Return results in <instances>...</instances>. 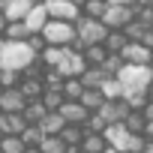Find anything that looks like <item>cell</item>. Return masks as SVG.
I'll use <instances>...</instances> for the list:
<instances>
[{"instance_id":"obj_1","label":"cell","mask_w":153,"mask_h":153,"mask_svg":"<svg viewBox=\"0 0 153 153\" xmlns=\"http://www.w3.org/2000/svg\"><path fill=\"white\" fill-rule=\"evenodd\" d=\"M72 27H75V39L69 42V48H72V51H81L84 45H102L105 30H108L99 18H84V15L75 18V21H72Z\"/></svg>"},{"instance_id":"obj_2","label":"cell","mask_w":153,"mask_h":153,"mask_svg":"<svg viewBox=\"0 0 153 153\" xmlns=\"http://www.w3.org/2000/svg\"><path fill=\"white\" fill-rule=\"evenodd\" d=\"M114 78L120 81V87H150V78H153V69L150 66H132V63H123Z\"/></svg>"},{"instance_id":"obj_3","label":"cell","mask_w":153,"mask_h":153,"mask_svg":"<svg viewBox=\"0 0 153 153\" xmlns=\"http://www.w3.org/2000/svg\"><path fill=\"white\" fill-rule=\"evenodd\" d=\"M39 33L45 36L48 45H69V42L75 39V27H72V21H57V18H48V21L42 24Z\"/></svg>"},{"instance_id":"obj_4","label":"cell","mask_w":153,"mask_h":153,"mask_svg":"<svg viewBox=\"0 0 153 153\" xmlns=\"http://www.w3.org/2000/svg\"><path fill=\"white\" fill-rule=\"evenodd\" d=\"M36 54L24 45V42H6L3 48H0V63L9 66V69H24Z\"/></svg>"},{"instance_id":"obj_5","label":"cell","mask_w":153,"mask_h":153,"mask_svg":"<svg viewBox=\"0 0 153 153\" xmlns=\"http://www.w3.org/2000/svg\"><path fill=\"white\" fill-rule=\"evenodd\" d=\"M132 18H135V6H111V3H108L99 21H102L108 30H120V27H126Z\"/></svg>"},{"instance_id":"obj_6","label":"cell","mask_w":153,"mask_h":153,"mask_svg":"<svg viewBox=\"0 0 153 153\" xmlns=\"http://www.w3.org/2000/svg\"><path fill=\"white\" fill-rule=\"evenodd\" d=\"M87 63H84V57H81V51H72L69 45H63V57H60V63L54 66L63 78H75V75H81V69H84Z\"/></svg>"},{"instance_id":"obj_7","label":"cell","mask_w":153,"mask_h":153,"mask_svg":"<svg viewBox=\"0 0 153 153\" xmlns=\"http://www.w3.org/2000/svg\"><path fill=\"white\" fill-rule=\"evenodd\" d=\"M120 57H123V63H132V66H150L153 63V48H147L141 42H126L120 48Z\"/></svg>"},{"instance_id":"obj_8","label":"cell","mask_w":153,"mask_h":153,"mask_svg":"<svg viewBox=\"0 0 153 153\" xmlns=\"http://www.w3.org/2000/svg\"><path fill=\"white\" fill-rule=\"evenodd\" d=\"M45 15L48 18H57V21H75L81 15V9L75 6V3H69V0H45Z\"/></svg>"},{"instance_id":"obj_9","label":"cell","mask_w":153,"mask_h":153,"mask_svg":"<svg viewBox=\"0 0 153 153\" xmlns=\"http://www.w3.org/2000/svg\"><path fill=\"white\" fill-rule=\"evenodd\" d=\"M24 102L27 99L21 96L18 87H3V93H0V111H3V114H21Z\"/></svg>"},{"instance_id":"obj_10","label":"cell","mask_w":153,"mask_h":153,"mask_svg":"<svg viewBox=\"0 0 153 153\" xmlns=\"http://www.w3.org/2000/svg\"><path fill=\"white\" fill-rule=\"evenodd\" d=\"M126 111H129V108H126V102H123V99H105V102L96 108V114H99L105 123H120Z\"/></svg>"},{"instance_id":"obj_11","label":"cell","mask_w":153,"mask_h":153,"mask_svg":"<svg viewBox=\"0 0 153 153\" xmlns=\"http://www.w3.org/2000/svg\"><path fill=\"white\" fill-rule=\"evenodd\" d=\"M57 114H60L66 123H81V120L87 117V108H84L78 99H63L60 108H57Z\"/></svg>"},{"instance_id":"obj_12","label":"cell","mask_w":153,"mask_h":153,"mask_svg":"<svg viewBox=\"0 0 153 153\" xmlns=\"http://www.w3.org/2000/svg\"><path fill=\"white\" fill-rule=\"evenodd\" d=\"M120 99L126 102L129 111H138V108L150 99V87H126V90L120 93Z\"/></svg>"},{"instance_id":"obj_13","label":"cell","mask_w":153,"mask_h":153,"mask_svg":"<svg viewBox=\"0 0 153 153\" xmlns=\"http://www.w3.org/2000/svg\"><path fill=\"white\" fill-rule=\"evenodd\" d=\"M18 90H21V96H24V99H39V96H42V90H45V84H42V78H36V75H21Z\"/></svg>"},{"instance_id":"obj_14","label":"cell","mask_w":153,"mask_h":153,"mask_svg":"<svg viewBox=\"0 0 153 153\" xmlns=\"http://www.w3.org/2000/svg\"><path fill=\"white\" fill-rule=\"evenodd\" d=\"M30 33H33V30H30L24 21H6V27H3V39H6V42H24Z\"/></svg>"},{"instance_id":"obj_15","label":"cell","mask_w":153,"mask_h":153,"mask_svg":"<svg viewBox=\"0 0 153 153\" xmlns=\"http://www.w3.org/2000/svg\"><path fill=\"white\" fill-rule=\"evenodd\" d=\"M30 6H33L30 0H6L3 15H6V21H24V15H27Z\"/></svg>"},{"instance_id":"obj_16","label":"cell","mask_w":153,"mask_h":153,"mask_svg":"<svg viewBox=\"0 0 153 153\" xmlns=\"http://www.w3.org/2000/svg\"><path fill=\"white\" fill-rule=\"evenodd\" d=\"M36 126L42 129V135H57V132H60V129L66 126V120H63V117H60L57 111H45V117H42V120H39Z\"/></svg>"},{"instance_id":"obj_17","label":"cell","mask_w":153,"mask_h":153,"mask_svg":"<svg viewBox=\"0 0 153 153\" xmlns=\"http://www.w3.org/2000/svg\"><path fill=\"white\" fill-rule=\"evenodd\" d=\"M27 126V120L21 114H0V132L3 135H18Z\"/></svg>"},{"instance_id":"obj_18","label":"cell","mask_w":153,"mask_h":153,"mask_svg":"<svg viewBox=\"0 0 153 153\" xmlns=\"http://www.w3.org/2000/svg\"><path fill=\"white\" fill-rule=\"evenodd\" d=\"M129 39L123 36V30H105V39H102V48L108 54H120V48L126 45Z\"/></svg>"},{"instance_id":"obj_19","label":"cell","mask_w":153,"mask_h":153,"mask_svg":"<svg viewBox=\"0 0 153 153\" xmlns=\"http://www.w3.org/2000/svg\"><path fill=\"white\" fill-rule=\"evenodd\" d=\"M78 102H81L87 111H96V108L105 102V96L99 93V87H84V90H81V96H78Z\"/></svg>"},{"instance_id":"obj_20","label":"cell","mask_w":153,"mask_h":153,"mask_svg":"<svg viewBox=\"0 0 153 153\" xmlns=\"http://www.w3.org/2000/svg\"><path fill=\"white\" fill-rule=\"evenodd\" d=\"M21 117H24L27 123H39V120L45 117V105H42L39 99H27L24 108H21Z\"/></svg>"},{"instance_id":"obj_21","label":"cell","mask_w":153,"mask_h":153,"mask_svg":"<svg viewBox=\"0 0 153 153\" xmlns=\"http://www.w3.org/2000/svg\"><path fill=\"white\" fill-rule=\"evenodd\" d=\"M102 78H105V72H102L99 66H84V69H81V75H78L81 87H99V84H102Z\"/></svg>"},{"instance_id":"obj_22","label":"cell","mask_w":153,"mask_h":153,"mask_svg":"<svg viewBox=\"0 0 153 153\" xmlns=\"http://www.w3.org/2000/svg\"><path fill=\"white\" fill-rule=\"evenodd\" d=\"M48 21V15H45V6H30L27 9V15H24V24L30 27V30H42V24Z\"/></svg>"},{"instance_id":"obj_23","label":"cell","mask_w":153,"mask_h":153,"mask_svg":"<svg viewBox=\"0 0 153 153\" xmlns=\"http://www.w3.org/2000/svg\"><path fill=\"white\" fill-rule=\"evenodd\" d=\"M36 57H39V63H42V66H57V63H60V57H63V45H45Z\"/></svg>"},{"instance_id":"obj_24","label":"cell","mask_w":153,"mask_h":153,"mask_svg":"<svg viewBox=\"0 0 153 153\" xmlns=\"http://www.w3.org/2000/svg\"><path fill=\"white\" fill-rule=\"evenodd\" d=\"M39 102L45 105V111H57V108H60V102H63L60 87H45V90H42V96H39Z\"/></svg>"},{"instance_id":"obj_25","label":"cell","mask_w":153,"mask_h":153,"mask_svg":"<svg viewBox=\"0 0 153 153\" xmlns=\"http://www.w3.org/2000/svg\"><path fill=\"white\" fill-rule=\"evenodd\" d=\"M144 141H150V138H144V135H138V132H126L123 141H120V153H138V150L144 147Z\"/></svg>"},{"instance_id":"obj_26","label":"cell","mask_w":153,"mask_h":153,"mask_svg":"<svg viewBox=\"0 0 153 153\" xmlns=\"http://www.w3.org/2000/svg\"><path fill=\"white\" fill-rule=\"evenodd\" d=\"M99 93H102L105 99H120L123 87H120V81L114 78V75H105V78H102V84H99Z\"/></svg>"},{"instance_id":"obj_27","label":"cell","mask_w":153,"mask_h":153,"mask_svg":"<svg viewBox=\"0 0 153 153\" xmlns=\"http://www.w3.org/2000/svg\"><path fill=\"white\" fill-rule=\"evenodd\" d=\"M18 138H21V144H24V147H36V144L42 141V129H39L36 123H27V126L18 132Z\"/></svg>"},{"instance_id":"obj_28","label":"cell","mask_w":153,"mask_h":153,"mask_svg":"<svg viewBox=\"0 0 153 153\" xmlns=\"http://www.w3.org/2000/svg\"><path fill=\"white\" fill-rule=\"evenodd\" d=\"M144 123H147V120H144L138 111H126V114H123V120H120V126H123L126 132H138V135H141Z\"/></svg>"},{"instance_id":"obj_29","label":"cell","mask_w":153,"mask_h":153,"mask_svg":"<svg viewBox=\"0 0 153 153\" xmlns=\"http://www.w3.org/2000/svg\"><path fill=\"white\" fill-rule=\"evenodd\" d=\"M81 81H78V75H75V78H63L60 81V93H63V99H78L81 96Z\"/></svg>"},{"instance_id":"obj_30","label":"cell","mask_w":153,"mask_h":153,"mask_svg":"<svg viewBox=\"0 0 153 153\" xmlns=\"http://www.w3.org/2000/svg\"><path fill=\"white\" fill-rule=\"evenodd\" d=\"M57 135H60V141H63V144H78L84 132H81V123H66Z\"/></svg>"},{"instance_id":"obj_31","label":"cell","mask_w":153,"mask_h":153,"mask_svg":"<svg viewBox=\"0 0 153 153\" xmlns=\"http://www.w3.org/2000/svg\"><path fill=\"white\" fill-rule=\"evenodd\" d=\"M81 57H84L87 66H99L102 57H105V48H102V45H84V48H81Z\"/></svg>"},{"instance_id":"obj_32","label":"cell","mask_w":153,"mask_h":153,"mask_svg":"<svg viewBox=\"0 0 153 153\" xmlns=\"http://www.w3.org/2000/svg\"><path fill=\"white\" fill-rule=\"evenodd\" d=\"M39 147V153H63V141H60V135H42V141L36 144Z\"/></svg>"},{"instance_id":"obj_33","label":"cell","mask_w":153,"mask_h":153,"mask_svg":"<svg viewBox=\"0 0 153 153\" xmlns=\"http://www.w3.org/2000/svg\"><path fill=\"white\" fill-rule=\"evenodd\" d=\"M105 0H84L81 3V15L84 18H102V12H105Z\"/></svg>"},{"instance_id":"obj_34","label":"cell","mask_w":153,"mask_h":153,"mask_svg":"<svg viewBox=\"0 0 153 153\" xmlns=\"http://www.w3.org/2000/svg\"><path fill=\"white\" fill-rule=\"evenodd\" d=\"M120 66H123V57H120V54H108V51H105V57H102L99 69H102L105 75H114V72H117Z\"/></svg>"},{"instance_id":"obj_35","label":"cell","mask_w":153,"mask_h":153,"mask_svg":"<svg viewBox=\"0 0 153 153\" xmlns=\"http://www.w3.org/2000/svg\"><path fill=\"white\" fill-rule=\"evenodd\" d=\"M21 150H24V144H21L18 135H3L0 138V153H21Z\"/></svg>"},{"instance_id":"obj_36","label":"cell","mask_w":153,"mask_h":153,"mask_svg":"<svg viewBox=\"0 0 153 153\" xmlns=\"http://www.w3.org/2000/svg\"><path fill=\"white\" fill-rule=\"evenodd\" d=\"M18 81H21V72L3 66V72H0V84H3V87H18Z\"/></svg>"},{"instance_id":"obj_37","label":"cell","mask_w":153,"mask_h":153,"mask_svg":"<svg viewBox=\"0 0 153 153\" xmlns=\"http://www.w3.org/2000/svg\"><path fill=\"white\" fill-rule=\"evenodd\" d=\"M24 45H27V48H30L33 54H39V51H42V48H45L48 42H45V36H42L39 30H33V33H30V36L24 39Z\"/></svg>"},{"instance_id":"obj_38","label":"cell","mask_w":153,"mask_h":153,"mask_svg":"<svg viewBox=\"0 0 153 153\" xmlns=\"http://www.w3.org/2000/svg\"><path fill=\"white\" fill-rule=\"evenodd\" d=\"M135 21L153 27V6H135Z\"/></svg>"},{"instance_id":"obj_39","label":"cell","mask_w":153,"mask_h":153,"mask_svg":"<svg viewBox=\"0 0 153 153\" xmlns=\"http://www.w3.org/2000/svg\"><path fill=\"white\" fill-rule=\"evenodd\" d=\"M138 153H153V138H150V141H144V147H141Z\"/></svg>"},{"instance_id":"obj_40","label":"cell","mask_w":153,"mask_h":153,"mask_svg":"<svg viewBox=\"0 0 153 153\" xmlns=\"http://www.w3.org/2000/svg\"><path fill=\"white\" fill-rule=\"evenodd\" d=\"M63 153H81V150H78V144H66V147H63Z\"/></svg>"},{"instance_id":"obj_41","label":"cell","mask_w":153,"mask_h":153,"mask_svg":"<svg viewBox=\"0 0 153 153\" xmlns=\"http://www.w3.org/2000/svg\"><path fill=\"white\" fill-rule=\"evenodd\" d=\"M102 153H120V150H117L114 144H105V147H102Z\"/></svg>"},{"instance_id":"obj_42","label":"cell","mask_w":153,"mask_h":153,"mask_svg":"<svg viewBox=\"0 0 153 153\" xmlns=\"http://www.w3.org/2000/svg\"><path fill=\"white\" fill-rule=\"evenodd\" d=\"M3 27H6V15H3V9H0V33H3Z\"/></svg>"},{"instance_id":"obj_43","label":"cell","mask_w":153,"mask_h":153,"mask_svg":"<svg viewBox=\"0 0 153 153\" xmlns=\"http://www.w3.org/2000/svg\"><path fill=\"white\" fill-rule=\"evenodd\" d=\"M135 6H153V0H135Z\"/></svg>"},{"instance_id":"obj_44","label":"cell","mask_w":153,"mask_h":153,"mask_svg":"<svg viewBox=\"0 0 153 153\" xmlns=\"http://www.w3.org/2000/svg\"><path fill=\"white\" fill-rule=\"evenodd\" d=\"M21 153H39V147H24Z\"/></svg>"},{"instance_id":"obj_45","label":"cell","mask_w":153,"mask_h":153,"mask_svg":"<svg viewBox=\"0 0 153 153\" xmlns=\"http://www.w3.org/2000/svg\"><path fill=\"white\" fill-rule=\"evenodd\" d=\"M69 3H75V6H78V9H81V3H84V0H69Z\"/></svg>"},{"instance_id":"obj_46","label":"cell","mask_w":153,"mask_h":153,"mask_svg":"<svg viewBox=\"0 0 153 153\" xmlns=\"http://www.w3.org/2000/svg\"><path fill=\"white\" fill-rule=\"evenodd\" d=\"M30 3H33V6H42V3H45V0H30Z\"/></svg>"},{"instance_id":"obj_47","label":"cell","mask_w":153,"mask_h":153,"mask_svg":"<svg viewBox=\"0 0 153 153\" xmlns=\"http://www.w3.org/2000/svg\"><path fill=\"white\" fill-rule=\"evenodd\" d=\"M3 6H6V0H0V9H3Z\"/></svg>"},{"instance_id":"obj_48","label":"cell","mask_w":153,"mask_h":153,"mask_svg":"<svg viewBox=\"0 0 153 153\" xmlns=\"http://www.w3.org/2000/svg\"><path fill=\"white\" fill-rule=\"evenodd\" d=\"M0 93H3V84H0Z\"/></svg>"},{"instance_id":"obj_49","label":"cell","mask_w":153,"mask_h":153,"mask_svg":"<svg viewBox=\"0 0 153 153\" xmlns=\"http://www.w3.org/2000/svg\"><path fill=\"white\" fill-rule=\"evenodd\" d=\"M0 138H3V132H0Z\"/></svg>"},{"instance_id":"obj_50","label":"cell","mask_w":153,"mask_h":153,"mask_svg":"<svg viewBox=\"0 0 153 153\" xmlns=\"http://www.w3.org/2000/svg\"><path fill=\"white\" fill-rule=\"evenodd\" d=\"M0 114H3V111H0Z\"/></svg>"}]
</instances>
